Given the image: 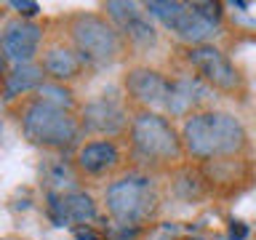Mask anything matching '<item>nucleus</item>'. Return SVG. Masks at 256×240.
<instances>
[{
    "label": "nucleus",
    "mask_w": 256,
    "mask_h": 240,
    "mask_svg": "<svg viewBox=\"0 0 256 240\" xmlns=\"http://www.w3.org/2000/svg\"><path fill=\"white\" fill-rule=\"evenodd\" d=\"M200 99H206V88L198 80H176V83H171V96H168L166 110L171 115H184Z\"/></svg>",
    "instance_id": "2eb2a0df"
},
{
    "label": "nucleus",
    "mask_w": 256,
    "mask_h": 240,
    "mask_svg": "<svg viewBox=\"0 0 256 240\" xmlns=\"http://www.w3.org/2000/svg\"><path fill=\"white\" fill-rule=\"evenodd\" d=\"M78 240H99V238H94L91 232H78Z\"/></svg>",
    "instance_id": "a211bd4d"
},
{
    "label": "nucleus",
    "mask_w": 256,
    "mask_h": 240,
    "mask_svg": "<svg viewBox=\"0 0 256 240\" xmlns=\"http://www.w3.org/2000/svg\"><path fill=\"white\" fill-rule=\"evenodd\" d=\"M24 136L46 150H67L80 136V120L67 107L35 99L22 115Z\"/></svg>",
    "instance_id": "f03ea898"
},
{
    "label": "nucleus",
    "mask_w": 256,
    "mask_h": 240,
    "mask_svg": "<svg viewBox=\"0 0 256 240\" xmlns=\"http://www.w3.org/2000/svg\"><path fill=\"white\" fill-rule=\"evenodd\" d=\"M48 214L56 224H67V227H75V224H91L96 219V203L88 192L80 190H67L59 192V195H51V203H48Z\"/></svg>",
    "instance_id": "1a4fd4ad"
},
{
    "label": "nucleus",
    "mask_w": 256,
    "mask_h": 240,
    "mask_svg": "<svg viewBox=\"0 0 256 240\" xmlns=\"http://www.w3.org/2000/svg\"><path fill=\"white\" fill-rule=\"evenodd\" d=\"M118 160H120L118 147H115L112 142L102 139V142H88V144H83V147L78 150L75 163H78L80 171L88 174V176H102V174L112 171V168L118 166Z\"/></svg>",
    "instance_id": "4468645a"
},
{
    "label": "nucleus",
    "mask_w": 256,
    "mask_h": 240,
    "mask_svg": "<svg viewBox=\"0 0 256 240\" xmlns=\"http://www.w3.org/2000/svg\"><path fill=\"white\" fill-rule=\"evenodd\" d=\"M40 40H43V30L32 22H11L6 32L0 35V51L8 62L16 64H32L35 59Z\"/></svg>",
    "instance_id": "6e6552de"
},
{
    "label": "nucleus",
    "mask_w": 256,
    "mask_h": 240,
    "mask_svg": "<svg viewBox=\"0 0 256 240\" xmlns=\"http://www.w3.org/2000/svg\"><path fill=\"white\" fill-rule=\"evenodd\" d=\"M150 16H155L174 32L179 40L195 46H206V40L216 35L222 11L219 3H168V0H152L144 6Z\"/></svg>",
    "instance_id": "7ed1b4c3"
},
{
    "label": "nucleus",
    "mask_w": 256,
    "mask_h": 240,
    "mask_svg": "<svg viewBox=\"0 0 256 240\" xmlns=\"http://www.w3.org/2000/svg\"><path fill=\"white\" fill-rule=\"evenodd\" d=\"M110 216L123 227H136L147 222L158 208V192L147 176H123L112 182L104 192Z\"/></svg>",
    "instance_id": "20e7f679"
},
{
    "label": "nucleus",
    "mask_w": 256,
    "mask_h": 240,
    "mask_svg": "<svg viewBox=\"0 0 256 240\" xmlns=\"http://www.w3.org/2000/svg\"><path fill=\"white\" fill-rule=\"evenodd\" d=\"M131 142L144 158H152V160H171V158H179L182 152V142L171 128V123L166 118L155 115V112H142V115L134 118Z\"/></svg>",
    "instance_id": "423d86ee"
},
{
    "label": "nucleus",
    "mask_w": 256,
    "mask_h": 240,
    "mask_svg": "<svg viewBox=\"0 0 256 240\" xmlns=\"http://www.w3.org/2000/svg\"><path fill=\"white\" fill-rule=\"evenodd\" d=\"M126 88L136 102L150 104V107H163V110L168 104V96H171V83H168L160 72L147 70V67H136V70L128 72Z\"/></svg>",
    "instance_id": "9b49d317"
},
{
    "label": "nucleus",
    "mask_w": 256,
    "mask_h": 240,
    "mask_svg": "<svg viewBox=\"0 0 256 240\" xmlns=\"http://www.w3.org/2000/svg\"><path fill=\"white\" fill-rule=\"evenodd\" d=\"M40 86H43V70L35 67V64H16V67L8 72L6 94H8V99H11V96H19V94H27V91H38Z\"/></svg>",
    "instance_id": "dca6fc26"
},
{
    "label": "nucleus",
    "mask_w": 256,
    "mask_h": 240,
    "mask_svg": "<svg viewBox=\"0 0 256 240\" xmlns=\"http://www.w3.org/2000/svg\"><path fill=\"white\" fill-rule=\"evenodd\" d=\"M104 11H107V16L134 40V43H139V46L155 43V30H152V24L147 19H144V11H139L136 3H118V0H112V3L104 6Z\"/></svg>",
    "instance_id": "f8f14e48"
},
{
    "label": "nucleus",
    "mask_w": 256,
    "mask_h": 240,
    "mask_svg": "<svg viewBox=\"0 0 256 240\" xmlns=\"http://www.w3.org/2000/svg\"><path fill=\"white\" fill-rule=\"evenodd\" d=\"M70 38L83 62L91 64H112L120 54V35L115 24L96 14H80L70 24Z\"/></svg>",
    "instance_id": "39448f33"
},
{
    "label": "nucleus",
    "mask_w": 256,
    "mask_h": 240,
    "mask_svg": "<svg viewBox=\"0 0 256 240\" xmlns=\"http://www.w3.org/2000/svg\"><path fill=\"white\" fill-rule=\"evenodd\" d=\"M123 126H126V110L112 96H99V99L88 102L83 107L80 128H86V131L107 136V134L123 131Z\"/></svg>",
    "instance_id": "9d476101"
},
{
    "label": "nucleus",
    "mask_w": 256,
    "mask_h": 240,
    "mask_svg": "<svg viewBox=\"0 0 256 240\" xmlns=\"http://www.w3.org/2000/svg\"><path fill=\"white\" fill-rule=\"evenodd\" d=\"M190 64L200 72V78L208 80L214 88H222V91H235L238 88V72L219 48H214L208 43L206 46H192L190 48Z\"/></svg>",
    "instance_id": "0eeeda50"
},
{
    "label": "nucleus",
    "mask_w": 256,
    "mask_h": 240,
    "mask_svg": "<svg viewBox=\"0 0 256 240\" xmlns=\"http://www.w3.org/2000/svg\"><path fill=\"white\" fill-rule=\"evenodd\" d=\"M40 70L46 72L48 78L54 80H72L80 75V70H83V56H80L72 46H48L43 51V64H40Z\"/></svg>",
    "instance_id": "ddd939ff"
},
{
    "label": "nucleus",
    "mask_w": 256,
    "mask_h": 240,
    "mask_svg": "<svg viewBox=\"0 0 256 240\" xmlns=\"http://www.w3.org/2000/svg\"><path fill=\"white\" fill-rule=\"evenodd\" d=\"M184 147L198 158L232 155L246 144V128L227 112H198L184 123Z\"/></svg>",
    "instance_id": "f257e3e1"
},
{
    "label": "nucleus",
    "mask_w": 256,
    "mask_h": 240,
    "mask_svg": "<svg viewBox=\"0 0 256 240\" xmlns=\"http://www.w3.org/2000/svg\"><path fill=\"white\" fill-rule=\"evenodd\" d=\"M11 8H16V11L24 14V16H35L40 6H38V3H27V0H14Z\"/></svg>",
    "instance_id": "f3484780"
}]
</instances>
